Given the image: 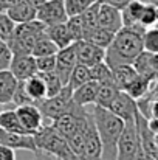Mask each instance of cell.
<instances>
[{"instance_id":"6da1fadb","label":"cell","mask_w":158,"mask_h":160,"mask_svg":"<svg viewBox=\"0 0 158 160\" xmlns=\"http://www.w3.org/2000/svg\"><path fill=\"white\" fill-rule=\"evenodd\" d=\"M143 25L136 27H122L119 31L115 33L112 44L105 48V62L110 67L121 65V64H133V61L144 52L143 36L144 31Z\"/></svg>"},{"instance_id":"7a4b0ae2","label":"cell","mask_w":158,"mask_h":160,"mask_svg":"<svg viewBox=\"0 0 158 160\" xmlns=\"http://www.w3.org/2000/svg\"><path fill=\"white\" fill-rule=\"evenodd\" d=\"M93 120L98 129V134L103 142V159L104 160H115L116 159V146L118 140L124 131V121L115 115L110 109L101 107L98 104H93Z\"/></svg>"},{"instance_id":"3957f363","label":"cell","mask_w":158,"mask_h":160,"mask_svg":"<svg viewBox=\"0 0 158 160\" xmlns=\"http://www.w3.org/2000/svg\"><path fill=\"white\" fill-rule=\"evenodd\" d=\"M34 142L39 152H45L59 160H81L68 146L67 140L51 126V123H45L36 134Z\"/></svg>"},{"instance_id":"277c9868","label":"cell","mask_w":158,"mask_h":160,"mask_svg":"<svg viewBox=\"0 0 158 160\" xmlns=\"http://www.w3.org/2000/svg\"><path fill=\"white\" fill-rule=\"evenodd\" d=\"M71 104H73V90L68 86H64V89L57 95L50 97V98H44L42 101H39L37 107L42 112L44 121L51 123L59 115L67 112L71 107Z\"/></svg>"},{"instance_id":"5b68a950","label":"cell","mask_w":158,"mask_h":160,"mask_svg":"<svg viewBox=\"0 0 158 160\" xmlns=\"http://www.w3.org/2000/svg\"><path fill=\"white\" fill-rule=\"evenodd\" d=\"M140 149H141V143H140V137H138L135 121L126 123L124 131H122V134L118 140L116 159L115 160H136Z\"/></svg>"},{"instance_id":"8992f818","label":"cell","mask_w":158,"mask_h":160,"mask_svg":"<svg viewBox=\"0 0 158 160\" xmlns=\"http://www.w3.org/2000/svg\"><path fill=\"white\" fill-rule=\"evenodd\" d=\"M16 112H17L20 124H22V128L25 129L26 134L34 135L45 124L42 112L37 107V104H22V106H17L16 107Z\"/></svg>"},{"instance_id":"52a82bcc","label":"cell","mask_w":158,"mask_h":160,"mask_svg":"<svg viewBox=\"0 0 158 160\" xmlns=\"http://www.w3.org/2000/svg\"><path fill=\"white\" fill-rule=\"evenodd\" d=\"M37 19L44 22L47 27L64 23L68 19V14L65 11L64 0H47L39 9H37Z\"/></svg>"},{"instance_id":"ba28073f","label":"cell","mask_w":158,"mask_h":160,"mask_svg":"<svg viewBox=\"0 0 158 160\" xmlns=\"http://www.w3.org/2000/svg\"><path fill=\"white\" fill-rule=\"evenodd\" d=\"M108 109L115 115H118L124 123H132V121H135L136 113H138V103L127 92L121 90L118 93V97L113 100V103L108 106Z\"/></svg>"},{"instance_id":"9c48e42d","label":"cell","mask_w":158,"mask_h":160,"mask_svg":"<svg viewBox=\"0 0 158 160\" xmlns=\"http://www.w3.org/2000/svg\"><path fill=\"white\" fill-rule=\"evenodd\" d=\"M84 140H85V156L84 159H103V142L98 134L93 115L90 112L85 126H84Z\"/></svg>"},{"instance_id":"30bf717a","label":"cell","mask_w":158,"mask_h":160,"mask_svg":"<svg viewBox=\"0 0 158 160\" xmlns=\"http://www.w3.org/2000/svg\"><path fill=\"white\" fill-rule=\"evenodd\" d=\"M0 143L11 148V149H22L37 154V146L34 142V135L31 134H20V132H9L0 128Z\"/></svg>"},{"instance_id":"8fae6325","label":"cell","mask_w":158,"mask_h":160,"mask_svg":"<svg viewBox=\"0 0 158 160\" xmlns=\"http://www.w3.org/2000/svg\"><path fill=\"white\" fill-rule=\"evenodd\" d=\"M78 64V56H76V48H74V42L65 48L57 50L56 53V68L54 72L59 75V78L62 79V82L67 86L68 84V78L74 68V65Z\"/></svg>"},{"instance_id":"7c38bea8","label":"cell","mask_w":158,"mask_h":160,"mask_svg":"<svg viewBox=\"0 0 158 160\" xmlns=\"http://www.w3.org/2000/svg\"><path fill=\"white\" fill-rule=\"evenodd\" d=\"M74 48H76V56H78V62L79 64H84L87 67H92L98 62H103L105 59V50L98 47V45H93L84 39L81 41H76L74 42Z\"/></svg>"},{"instance_id":"4fadbf2b","label":"cell","mask_w":158,"mask_h":160,"mask_svg":"<svg viewBox=\"0 0 158 160\" xmlns=\"http://www.w3.org/2000/svg\"><path fill=\"white\" fill-rule=\"evenodd\" d=\"M98 27L105 28L112 33H116L122 28V16L121 9L110 6L107 3L99 2V12H98Z\"/></svg>"},{"instance_id":"5bb4252c","label":"cell","mask_w":158,"mask_h":160,"mask_svg":"<svg viewBox=\"0 0 158 160\" xmlns=\"http://www.w3.org/2000/svg\"><path fill=\"white\" fill-rule=\"evenodd\" d=\"M9 70L12 75L17 78V81H25L30 76L37 73L36 67V58L33 54H20V56H12Z\"/></svg>"},{"instance_id":"9a60e30c","label":"cell","mask_w":158,"mask_h":160,"mask_svg":"<svg viewBox=\"0 0 158 160\" xmlns=\"http://www.w3.org/2000/svg\"><path fill=\"white\" fill-rule=\"evenodd\" d=\"M17 84L19 81L9 68L0 70V103L3 106L12 103V97L17 89Z\"/></svg>"},{"instance_id":"2e32d148","label":"cell","mask_w":158,"mask_h":160,"mask_svg":"<svg viewBox=\"0 0 158 160\" xmlns=\"http://www.w3.org/2000/svg\"><path fill=\"white\" fill-rule=\"evenodd\" d=\"M16 107L17 106H16L14 103L5 104L3 110L0 112V128L5 129V131H9V132L26 134L25 129H23L22 124H20V120H19V117H17Z\"/></svg>"},{"instance_id":"e0dca14e","label":"cell","mask_w":158,"mask_h":160,"mask_svg":"<svg viewBox=\"0 0 158 160\" xmlns=\"http://www.w3.org/2000/svg\"><path fill=\"white\" fill-rule=\"evenodd\" d=\"M96 93H98V82L96 81H87L85 84L79 86L78 89L73 90V101L78 106H89L95 104L96 101Z\"/></svg>"},{"instance_id":"ac0fdd59","label":"cell","mask_w":158,"mask_h":160,"mask_svg":"<svg viewBox=\"0 0 158 160\" xmlns=\"http://www.w3.org/2000/svg\"><path fill=\"white\" fill-rule=\"evenodd\" d=\"M119 92H121V90H119V87L115 84L113 78L98 82V93H96V101H95V104L108 109V106L113 103V100L118 97Z\"/></svg>"},{"instance_id":"d6986e66","label":"cell","mask_w":158,"mask_h":160,"mask_svg":"<svg viewBox=\"0 0 158 160\" xmlns=\"http://www.w3.org/2000/svg\"><path fill=\"white\" fill-rule=\"evenodd\" d=\"M110 68H112V78L115 84L119 87V90H126L127 86L138 76V72L135 70L132 64H121V65H115Z\"/></svg>"},{"instance_id":"ffe728a7","label":"cell","mask_w":158,"mask_h":160,"mask_svg":"<svg viewBox=\"0 0 158 160\" xmlns=\"http://www.w3.org/2000/svg\"><path fill=\"white\" fill-rule=\"evenodd\" d=\"M45 34L51 39L53 42L56 44V47L60 50V48H65L68 45H71L74 41L67 28V23H56V25H50L45 28Z\"/></svg>"},{"instance_id":"44dd1931","label":"cell","mask_w":158,"mask_h":160,"mask_svg":"<svg viewBox=\"0 0 158 160\" xmlns=\"http://www.w3.org/2000/svg\"><path fill=\"white\" fill-rule=\"evenodd\" d=\"M23 82V87H25V92L30 95V98L37 104L39 101H42L44 98H47V86L42 79V76L39 73L30 76L28 79L22 81Z\"/></svg>"},{"instance_id":"7402d4cb","label":"cell","mask_w":158,"mask_h":160,"mask_svg":"<svg viewBox=\"0 0 158 160\" xmlns=\"http://www.w3.org/2000/svg\"><path fill=\"white\" fill-rule=\"evenodd\" d=\"M6 14L12 19V22L16 23H23V22H30L34 20L37 17V9L33 8L30 3H26L25 0H20L17 5H14L12 8L6 9Z\"/></svg>"},{"instance_id":"603a6c76","label":"cell","mask_w":158,"mask_h":160,"mask_svg":"<svg viewBox=\"0 0 158 160\" xmlns=\"http://www.w3.org/2000/svg\"><path fill=\"white\" fill-rule=\"evenodd\" d=\"M144 5L146 3H143L140 0H130L127 3V6L121 9L122 27H136V25H141L140 23V16H141V11H143Z\"/></svg>"},{"instance_id":"cb8c5ba5","label":"cell","mask_w":158,"mask_h":160,"mask_svg":"<svg viewBox=\"0 0 158 160\" xmlns=\"http://www.w3.org/2000/svg\"><path fill=\"white\" fill-rule=\"evenodd\" d=\"M113 36H115V33H112V31H108V30H105V28H101V27H96V28L87 30V31L84 33V38H82V39L105 50V48L112 44Z\"/></svg>"},{"instance_id":"d4e9b609","label":"cell","mask_w":158,"mask_h":160,"mask_svg":"<svg viewBox=\"0 0 158 160\" xmlns=\"http://www.w3.org/2000/svg\"><path fill=\"white\" fill-rule=\"evenodd\" d=\"M37 36L39 34H36V36H25V38H11L6 44H8L9 50L12 52V56L31 54Z\"/></svg>"},{"instance_id":"484cf974","label":"cell","mask_w":158,"mask_h":160,"mask_svg":"<svg viewBox=\"0 0 158 160\" xmlns=\"http://www.w3.org/2000/svg\"><path fill=\"white\" fill-rule=\"evenodd\" d=\"M57 47L56 44L53 42L51 39L44 33H41L37 38H36V42H34V47H33V56L34 58H39V56H48V54H56L57 53Z\"/></svg>"},{"instance_id":"4316f807","label":"cell","mask_w":158,"mask_h":160,"mask_svg":"<svg viewBox=\"0 0 158 160\" xmlns=\"http://www.w3.org/2000/svg\"><path fill=\"white\" fill-rule=\"evenodd\" d=\"M133 67H135V70L138 72V75H141V76H144V78H147V79H155L158 75L154 72V68H152V65H151V53L149 52H141L140 56L133 61V64H132Z\"/></svg>"},{"instance_id":"83f0119b","label":"cell","mask_w":158,"mask_h":160,"mask_svg":"<svg viewBox=\"0 0 158 160\" xmlns=\"http://www.w3.org/2000/svg\"><path fill=\"white\" fill-rule=\"evenodd\" d=\"M87 81H90V70H89L87 65L78 62V64L74 65V68H73L70 78H68V84H67V86H68L71 90H74V89H78L79 86L85 84Z\"/></svg>"},{"instance_id":"f1b7e54d","label":"cell","mask_w":158,"mask_h":160,"mask_svg":"<svg viewBox=\"0 0 158 160\" xmlns=\"http://www.w3.org/2000/svg\"><path fill=\"white\" fill-rule=\"evenodd\" d=\"M149 84H151V79H147V78L138 75V76L127 86V89H126L124 92H127L132 98H135V100L138 101V100L144 98V95L149 92Z\"/></svg>"},{"instance_id":"f546056e","label":"cell","mask_w":158,"mask_h":160,"mask_svg":"<svg viewBox=\"0 0 158 160\" xmlns=\"http://www.w3.org/2000/svg\"><path fill=\"white\" fill-rule=\"evenodd\" d=\"M39 73V72H37ZM41 76H42V79H44V82H45V86H47V98H50V97H54V95H57L62 89H64V82H62V79L59 78V75L53 70V72H44V73H39Z\"/></svg>"},{"instance_id":"4dcf8cb0","label":"cell","mask_w":158,"mask_h":160,"mask_svg":"<svg viewBox=\"0 0 158 160\" xmlns=\"http://www.w3.org/2000/svg\"><path fill=\"white\" fill-rule=\"evenodd\" d=\"M90 115V113H89ZM89 118V117H87ZM85 126V124H84ZM70 149L78 156V157H84L85 156V140H84V128L82 129H78L76 132H73L70 137L65 138Z\"/></svg>"},{"instance_id":"1f68e13d","label":"cell","mask_w":158,"mask_h":160,"mask_svg":"<svg viewBox=\"0 0 158 160\" xmlns=\"http://www.w3.org/2000/svg\"><path fill=\"white\" fill-rule=\"evenodd\" d=\"M67 28L73 38V41H81L84 38V31H85V27H84V20H82V16H71L67 19Z\"/></svg>"},{"instance_id":"d6a6232c","label":"cell","mask_w":158,"mask_h":160,"mask_svg":"<svg viewBox=\"0 0 158 160\" xmlns=\"http://www.w3.org/2000/svg\"><path fill=\"white\" fill-rule=\"evenodd\" d=\"M89 70H90V79L92 81L101 82V81H105V79H112V68L105 61L89 67Z\"/></svg>"},{"instance_id":"836d02e7","label":"cell","mask_w":158,"mask_h":160,"mask_svg":"<svg viewBox=\"0 0 158 160\" xmlns=\"http://www.w3.org/2000/svg\"><path fill=\"white\" fill-rule=\"evenodd\" d=\"M98 12H99V2H93V3L81 14V16H82V20H84L85 31L98 27ZM85 31H84V33H85Z\"/></svg>"},{"instance_id":"e575fe53","label":"cell","mask_w":158,"mask_h":160,"mask_svg":"<svg viewBox=\"0 0 158 160\" xmlns=\"http://www.w3.org/2000/svg\"><path fill=\"white\" fill-rule=\"evenodd\" d=\"M16 22H12V19L6 14V11H0V39L3 42H8L12 36Z\"/></svg>"},{"instance_id":"d590c367","label":"cell","mask_w":158,"mask_h":160,"mask_svg":"<svg viewBox=\"0 0 158 160\" xmlns=\"http://www.w3.org/2000/svg\"><path fill=\"white\" fill-rule=\"evenodd\" d=\"M93 2H95V0H64V3H65V11H67L68 17L82 14Z\"/></svg>"},{"instance_id":"8d00e7d4","label":"cell","mask_w":158,"mask_h":160,"mask_svg":"<svg viewBox=\"0 0 158 160\" xmlns=\"http://www.w3.org/2000/svg\"><path fill=\"white\" fill-rule=\"evenodd\" d=\"M144 50L149 53H158V28H147L143 36Z\"/></svg>"},{"instance_id":"74e56055","label":"cell","mask_w":158,"mask_h":160,"mask_svg":"<svg viewBox=\"0 0 158 160\" xmlns=\"http://www.w3.org/2000/svg\"><path fill=\"white\" fill-rule=\"evenodd\" d=\"M157 22V14H155V5L154 3H146L141 16H140V23L144 28H151L154 23Z\"/></svg>"},{"instance_id":"f35d334b","label":"cell","mask_w":158,"mask_h":160,"mask_svg":"<svg viewBox=\"0 0 158 160\" xmlns=\"http://www.w3.org/2000/svg\"><path fill=\"white\" fill-rule=\"evenodd\" d=\"M36 67L39 73L44 72H53L56 68V54H48V56H39L36 58Z\"/></svg>"},{"instance_id":"ab89813d","label":"cell","mask_w":158,"mask_h":160,"mask_svg":"<svg viewBox=\"0 0 158 160\" xmlns=\"http://www.w3.org/2000/svg\"><path fill=\"white\" fill-rule=\"evenodd\" d=\"M12 61V52L9 50L6 42H0V70H6L9 68Z\"/></svg>"},{"instance_id":"60d3db41","label":"cell","mask_w":158,"mask_h":160,"mask_svg":"<svg viewBox=\"0 0 158 160\" xmlns=\"http://www.w3.org/2000/svg\"><path fill=\"white\" fill-rule=\"evenodd\" d=\"M0 160H16L14 149H11V148L0 143Z\"/></svg>"},{"instance_id":"b9f144b4","label":"cell","mask_w":158,"mask_h":160,"mask_svg":"<svg viewBox=\"0 0 158 160\" xmlns=\"http://www.w3.org/2000/svg\"><path fill=\"white\" fill-rule=\"evenodd\" d=\"M98 2H101V3H107V5L115 6V8H118V9H122V8H126V6H127V3H129L130 0H98Z\"/></svg>"},{"instance_id":"7bdbcfd3","label":"cell","mask_w":158,"mask_h":160,"mask_svg":"<svg viewBox=\"0 0 158 160\" xmlns=\"http://www.w3.org/2000/svg\"><path fill=\"white\" fill-rule=\"evenodd\" d=\"M19 2H20V0H0V6H2L3 11H6V9L12 8L14 5H17Z\"/></svg>"},{"instance_id":"ee69618b","label":"cell","mask_w":158,"mask_h":160,"mask_svg":"<svg viewBox=\"0 0 158 160\" xmlns=\"http://www.w3.org/2000/svg\"><path fill=\"white\" fill-rule=\"evenodd\" d=\"M147 124H149V129H151L154 134H157L158 132V118H155V117L147 118Z\"/></svg>"},{"instance_id":"f6af8a7d","label":"cell","mask_w":158,"mask_h":160,"mask_svg":"<svg viewBox=\"0 0 158 160\" xmlns=\"http://www.w3.org/2000/svg\"><path fill=\"white\" fill-rule=\"evenodd\" d=\"M151 65L154 72L158 75V53H151Z\"/></svg>"},{"instance_id":"bcb514c9","label":"cell","mask_w":158,"mask_h":160,"mask_svg":"<svg viewBox=\"0 0 158 160\" xmlns=\"http://www.w3.org/2000/svg\"><path fill=\"white\" fill-rule=\"evenodd\" d=\"M136 160H157V159L152 157V156H149V154L144 152L143 149H140V152H138V156H136Z\"/></svg>"},{"instance_id":"7dc6e473","label":"cell","mask_w":158,"mask_h":160,"mask_svg":"<svg viewBox=\"0 0 158 160\" xmlns=\"http://www.w3.org/2000/svg\"><path fill=\"white\" fill-rule=\"evenodd\" d=\"M25 2H26V3H30V5L33 6V8L39 9V8H41V6H42V5H44V3H45L47 0H25Z\"/></svg>"},{"instance_id":"c3c4849f","label":"cell","mask_w":158,"mask_h":160,"mask_svg":"<svg viewBox=\"0 0 158 160\" xmlns=\"http://www.w3.org/2000/svg\"><path fill=\"white\" fill-rule=\"evenodd\" d=\"M154 142H155V145H157V148H158V132L154 134Z\"/></svg>"},{"instance_id":"681fc988","label":"cell","mask_w":158,"mask_h":160,"mask_svg":"<svg viewBox=\"0 0 158 160\" xmlns=\"http://www.w3.org/2000/svg\"><path fill=\"white\" fill-rule=\"evenodd\" d=\"M155 14H157V22H158V5H155Z\"/></svg>"},{"instance_id":"f907efd6","label":"cell","mask_w":158,"mask_h":160,"mask_svg":"<svg viewBox=\"0 0 158 160\" xmlns=\"http://www.w3.org/2000/svg\"><path fill=\"white\" fill-rule=\"evenodd\" d=\"M3 107H5V106H3V104H2V103H0V112H2V110H3Z\"/></svg>"},{"instance_id":"816d5d0a","label":"cell","mask_w":158,"mask_h":160,"mask_svg":"<svg viewBox=\"0 0 158 160\" xmlns=\"http://www.w3.org/2000/svg\"><path fill=\"white\" fill-rule=\"evenodd\" d=\"M53 160H59V159H53Z\"/></svg>"},{"instance_id":"f5cc1de1","label":"cell","mask_w":158,"mask_h":160,"mask_svg":"<svg viewBox=\"0 0 158 160\" xmlns=\"http://www.w3.org/2000/svg\"><path fill=\"white\" fill-rule=\"evenodd\" d=\"M157 160H158V156H157Z\"/></svg>"},{"instance_id":"db71d44e","label":"cell","mask_w":158,"mask_h":160,"mask_svg":"<svg viewBox=\"0 0 158 160\" xmlns=\"http://www.w3.org/2000/svg\"><path fill=\"white\" fill-rule=\"evenodd\" d=\"M0 42H2V39H0Z\"/></svg>"},{"instance_id":"11a10c76","label":"cell","mask_w":158,"mask_h":160,"mask_svg":"<svg viewBox=\"0 0 158 160\" xmlns=\"http://www.w3.org/2000/svg\"><path fill=\"white\" fill-rule=\"evenodd\" d=\"M95 2H98V0H95Z\"/></svg>"}]
</instances>
